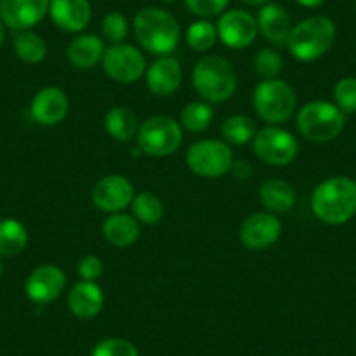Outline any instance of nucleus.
Here are the masks:
<instances>
[{
    "instance_id": "a878e982",
    "label": "nucleus",
    "mask_w": 356,
    "mask_h": 356,
    "mask_svg": "<svg viewBox=\"0 0 356 356\" xmlns=\"http://www.w3.org/2000/svg\"><path fill=\"white\" fill-rule=\"evenodd\" d=\"M15 53L25 63L37 65L46 58L47 46L40 35L30 32V30H23L15 37Z\"/></svg>"
},
{
    "instance_id": "423d86ee",
    "label": "nucleus",
    "mask_w": 356,
    "mask_h": 356,
    "mask_svg": "<svg viewBox=\"0 0 356 356\" xmlns=\"http://www.w3.org/2000/svg\"><path fill=\"white\" fill-rule=\"evenodd\" d=\"M296 91L292 89V86L280 79L262 81L253 93L255 112L260 119L269 124H282V122L289 121L296 111Z\"/></svg>"
},
{
    "instance_id": "b1692460",
    "label": "nucleus",
    "mask_w": 356,
    "mask_h": 356,
    "mask_svg": "<svg viewBox=\"0 0 356 356\" xmlns=\"http://www.w3.org/2000/svg\"><path fill=\"white\" fill-rule=\"evenodd\" d=\"M138 119L128 107H114L105 115V129L118 142H129L138 135Z\"/></svg>"
},
{
    "instance_id": "ea45409f",
    "label": "nucleus",
    "mask_w": 356,
    "mask_h": 356,
    "mask_svg": "<svg viewBox=\"0 0 356 356\" xmlns=\"http://www.w3.org/2000/svg\"><path fill=\"white\" fill-rule=\"evenodd\" d=\"M0 276H2V262H0Z\"/></svg>"
},
{
    "instance_id": "4c0bfd02",
    "label": "nucleus",
    "mask_w": 356,
    "mask_h": 356,
    "mask_svg": "<svg viewBox=\"0 0 356 356\" xmlns=\"http://www.w3.org/2000/svg\"><path fill=\"white\" fill-rule=\"evenodd\" d=\"M241 2L246 6H260V8H262L264 4L271 2V0H241Z\"/></svg>"
},
{
    "instance_id": "39448f33",
    "label": "nucleus",
    "mask_w": 356,
    "mask_h": 356,
    "mask_svg": "<svg viewBox=\"0 0 356 356\" xmlns=\"http://www.w3.org/2000/svg\"><path fill=\"white\" fill-rule=\"evenodd\" d=\"M344 124L346 114L330 102H311L297 114V128L309 142H332L341 135Z\"/></svg>"
},
{
    "instance_id": "0eeeda50",
    "label": "nucleus",
    "mask_w": 356,
    "mask_h": 356,
    "mask_svg": "<svg viewBox=\"0 0 356 356\" xmlns=\"http://www.w3.org/2000/svg\"><path fill=\"white\" fill-rule=\"evenodd\" d=\"M138 147L152 157H168L182 145V128L168 115H154L138 128Z\"/></svg>"
},
{
    "instance_id": "c85d7f7f",
    "label": "nucleus",
    "mask_w": 356,
    "mask_h": 356,
    "mask_svg": "<svg viewBox=\"0 0 356 356\" xmlns=\"http://www.w3.org/2000/svg\"><path fill=\"white\" fill-rule=\"evenodd\" d=\"M255 122L246 115H231L222 124V136L231 145H245L255 136Z\"/></svg>"
},
{
    "instance_id": "c9c22d12",
    "label": "nucleus",
    "mask_w": 356,
    "mask_h": 356,
    "mask_svg": "<svg viewBox=\"0 0 356 356\" xmlns=\"http://www.w3.org/2000/svg\"><path fill=\"white\" fill-rule=\"evenodd\" d=\"M77 271L84 282H97V280H100L102 275H104L105 267L100 257L88 255L79 262Z\"/></svg>"
},
{
    "instance_id": "9d476101",
    "label": "nucleus",
    "mask_w": 356,
    "mask_h": 356,
    "mask_svg": "<svg viewBox=\"0 0 356 356\" xmlns=\"http://www.w3.org/2000/svg\"><path fill=\"white\" fill-rule=\"evenodd\" d=\"M104 70L105 74L115 82L131 84L138 81L147 72V63L140 49L131 44H112L104 54Z\"/></svg>"
},
{
    "instance_id": "412c9836",
    "label": "nucleus",
    "mask_w": 356,
    "mask_h": 356,
    "mask_svg": "<svg viewBox=\"0 0 356 356\" xmlns=\"http://www.w3.org/2000/svg\"><path fill=\"white\" fill-rule=\"evenodd\" d=\"M105 49L107 47H105L104 39L93 33H84L72 39L67 47V58L75 68L89 70L104 60Z\"/></svg>"
},
{
    "instance_id": "79ce46f5",
    "label": "nucleus",
    "mask_w": 356,
    "mask_h": 356,
    "mask_svg": "<svg viewBox=\"0 0 356 356\" xmlns=\"http://www.w3.org/2000/svg\"><path fill=\"white\" fill-rule=\"evenodd\" d=\"M355 8H356V0H355Z\"/></svg>"
},
{
    "instance_id": "7c9ffc66",
    "label": "nucleus",
    "mask_w": 356,
    "mask_h": 356,
    "mask_svg": "<svg viewBox=\"0 0 356 356\" xmlns=\"http://www.w3.org/2000/svg\"><path fill=\"white\" fill-rule=\"evenodd\" d=\"M253 67L259 77H262L264 81H269V79H278L280 72L283 68V60L276 51L273 49H262L255 54V60H253Z\"/></svg>"
},
{
    "instance_id": "f3484780",
    "label": "nucleus",
    "mask_w": 356,
    "mask_h": 356,
    "mask_svg": "<svg viewBox=\"0 0 356 356\" xmlns=\"http://www.w3.org/2000/svg\"><path fill=\"white\" fill-rule=\"evenodd\" d=\"M49 16L63 32L79 33L91 22V4L89 0H49Z\"/></svg>"
},
{
    "instance_id": "393cba45",
    "label": "nucleus",
    "mask_w": 356,
    "mask_h": 356,
    "mask_svg": "<svg viewBox=\"0 0 356 356\" xmlns=\"http://www.w3.org/2000/svg\"><path fill=\"white\" fill-rule=\"evenodd\" d=\"M29 243L26 227L16 218L0 220V255L13 257L25 250Z\"/></svg>"
},
{
    "instance_id": "a211bd4d",
    "label": "nucleus",
    "mask_w": 356,
    "mask_h": 356,
    "mask_svg": "<svg viewBox=\"0 0 356 356\" xmlns=\"http://www.w3.org/2000/svg\"><path fill=\"white\" fill-rule=\"evenodd\" d=\"M145 82L156 97H170L182 84V67L173 56H159L147 68Z\"/></svg>"
},
{
    "instance_id": "58836bf2",
    "label": "nucleus",
    "mask_w": 356,
    "mask_h": 356,
    "mask_svg": "<svg viewBox=\"0 0 356 356\" xmlns=\"http://www.w3.org/2000/svg\"><path fill=\"white\" fill-rule=\"evenodd\" d=\"M4 39H6V25H4V22L0 19V46L4 44Z\"/></svg>"
},
{
    "instance_id": "5701e85b",
    "label": "nucleus",
    "mask_w": 356,
    "mask_h": 356,
    "mask_svg": "<svg viewBox=\"0 0 356 356\" xmlns=\"http://www.w3.org/2000/svg\"><path fill=\"white\" fill-rule=\"evenodd\" d=\"M102 232H104V238L112 246L126 248V246H131L138 239L140 227L135 218L119 211V213H114L104 222Z\"/></svg>"
},
{
    "instance_id": "c756f323",
    "label": "nucleus",
    "mask_w": 356,
    "mask_h": 356,
    "mask_svg": "<svg viewBox=\"0 0 356 356\" xmlns=\"http://www.w3.org/2000/svg\"><path fill=\"white\" fill-rule=\"evenodd\" d=\"M218 39L217 25H213L208 19H200V22H194L193 25L187 29V44L193 47L194 51H210L215 46Z\"/></svg>"
},
{
    "instance_id": "4468645a",
    "label": "nucleus",
    "mask_w": 356,
    "mask_h": 356,
    "mask_svg": "<svg viewBox=\"0 0 356 356\" xmlns=\"http://www.w3.org/2000/svg\"><path fill=\"white\" fill-rule=\"evenodd\" d=\"M135 191L131 182L122 175H108L100 178L93 189V203L98 210L119 213L133 203Z\"/></svg>"
},
{
    "instance_id": "6ab92c4d",
    "label": "nucleus",
    "mask_w": 356,
    "mask_h": 356,
    "mask_svg": "<svg viewBox=\"0 0 356 356\" xmlns=\"http://www.w3.org/2000/svg\"><path fill=\"white\" fill-rule=\"evenodd\" d=\"M257 25H259V32L276 46L286 44L290 30H292L290 15L283 6L276 4V2H267L260 8L259 15H257Z\"/></svg>"
},
{
    "instance_id": "e433bc0d",
    "label": "nucleus",
    "mask_w": 356,
    "mask_h": 356,
    "mask_svg": "<svg viewBox=\"0 0 356 356\" xmlns=\"http://www.w3.org/2000/svg\"><path fill=\"white\" fill-rule=\"evenodd\" d=\"M296 2H297V4L302 6V8L313 9V8H320V6L323 4L325 0H296Z\"/></svg>"
},
{
    "instance_id": "1a4fd4ad",
    "label": "nucleus",
    "mask_w": 356,
    "mask_h": 356,
    "mask_svg": "<svg viewBox=\"0 0 356 356\" xmlns=\"http://www.w3.org/2000/svg\"><path fill=\"white\" fill-rule=\"evenodd\" d=\"M253 150L257 157L271 166H286L299 154V142L286 129L267 126L253 136Z\"/></svg>"
},
{
    "instance_id": "f03ea898",
    "label": "nucleus",
    "mask_w": 356,
    "mask_h": 356,
    "mask_svg": "<svg viewBox=\"0 0 356 356\" xmlns=\"http://www.w3.org/2000/svg\"><path fill=\"white\" fill-rule=\"evenodd\" d=\"M133 30L140 46L156 56H170L180 40V25L168 11L145 8L135 16Z\"/></svg>"
},
{
    "instance_id": "bb28decb",
    "label": "nucleus",
    "mask_w": 356,
    "mask_h": 356,
    "mask_svg": "<svg viewBox=\"0 0 356 356\" xmlns=\"http://www.w3.org/2000/svg\"><path fill=\"white\" fill-rule=\"evenodd\" d=\"M133 213L138 218L142 224L154 225L157 222H161L164 215V204L161 201L159 196H156L154 193H140L133 197Z\"/></svg>"
},
{
    "instance_id": "f257e3e1",
    "label": "nucleus",
    "mask_w": 356,
    "mask_h": 356,
    "mask_svg": "<svg viewBox=\"0 0 356 356\" xmlns=\"http://www.w3.org/2000/svg\"><path fill=\"white\" fill-rule=\"evenodd\" d=\"M311 208L323 224H346L356 215V182L349 177L327 178L313 191Z\"/></svg>"
},
{
    "instance_id": "7ed1b4c3",
    "label": "nucleus",
    "mask_w": 356,
    "mask_h": 356,
    "mask_svg": "<svg viewBox=\"0 0 356 356\" xmlns=\"http://www.w3.org/2000/svg\"><path fill=\"white\" fill-rule=\"evenodd\" d=\"M335 23L327 16H311L290 30L286 47L300 61H314L334 46Z\"/></svg>"
},
{
    "instance_id": "f8f14e48",
    "label": "nucleus",
    "mask_w": 356,
    "mask_h": 356,
    "mask_svg": "<svg viewBox=\"0 0 356 356\" xmlns=\"http://www.w3.org/2000/svg\"><path fill=\"white\" fill-rule=\"evenodd\" d=\"M67 276L58 266L44 264L33 269L25 282V293L32 302L49 304L63 293Z\"/></svg>"
},
{
    "instance_id": "aec40b11",
    "label": "nucleus",
    "mask_w": 356,
    "mask_h": 356,
    "mask_svg": "<svg viewBox=\"0 0 356 356\" xmlns=\"http://www.w3.org/2000/svg\"><path fill=\"white\" fill-rule=\"evenodd\" d=\"M68 309L81 320H91L104 309L105 296L95 282H81L68 292Z\"/></svg>"
},
{
    "instance_id": "4be33fe9",
    "label": "nucleus",
    "mask_w": 356,
    "mask_h": 356,
    "mask_svg": "<svg viewBox=\"0 0 356 356\" xmlns=\"http://www.w3.org/2000/svg\"><path fill=\"white\" fill-rule=\"evenodd\" d=\"M259 197L269 213H286L296 204V191L290 184L280 178H269L262 182Z\"/></svg>"
},
{
    "instance_id": "6e6552de",
    "label": "nucleus",
    "mask_w": 356,
    "mask_h": 356,
    "mask_svg": "<svg viewBox=\"0 0 356 356\" xmlns=\"http://www.w3.org/2000/svg\"><path fill=\"white\" fill-rule=\"evenodd\" d=\"M231 147L220 140H200L193 143L186 154V163L193 173L203 178L224 177L232 168Z\"/></svg>"
},
{
    "instance_id": "2eb2a0df",
    "label": "nucleus",
    "mask_w": 356,
    "mask_h": 356,
    "mask_svg": "<svg viewBox=\"0 0 356 356\" xmlns=\"http://www.w3.org/2000/svg\"><path fill=\"white\" fill-rule=\"evenodd\" d=\"M282 236V224L269 211L250 215L239 229V239L250 250H264L275 245Z\"/></svg>"
},
{
    "instance_id": "20e7f679",
    "label": "nucleus",
    "mask_w": 356,
    "mask_h": 356,
    "mask_svg": "<svg viewBox=\"0 0 356 356\" xmlns=\"http://www.w3.org/2000/svg\"><path fill=\"white\" fill-rule=\"evenodd\" d=\"M193 84L203 100L222 104L234 95L238 77L227 60L220 56H204L194 67Z\"/></svg>"
},
{
    "instance_id": "2f4dec72",
    "label": "nucleus",
    "mask_w": 356,
    "mask_h": 356,
    "mask_svg": "<svg viewBox=\"0 0 356 356\" xmlns=\"http://www.w3.org/2000/svg\"><path fill=\"white\" fill-rule=\"evenodd\" d=\"M91 356H140V353L128 339L111 337L98 342L91 351Z\"/></svg>"
},
{
    "instance_id": "473e14b6",
    "label": "nucleus",
    "mask_w": 356,
    "mask_h": 356,
    "mask_svg": "<svg viewBox=\"0 0 356 356\" xmlns=\"http://www.w3.org/2000/svg\"><path fill=\"white\" fill-rule=\"evenodd\" d=\"M335 105L344 114H355L356 112V77H344L335 84L334 88Z\"/></svg>"
},
{
    "instance_id": "9b49d317",
    "label": "nucleus",
    "mask_w": 356,
    "mask_h": 356,
    "mask_svg": "<svg viewBox=\"0 0 356 356\" xmlns=\"http://www.w3.org/2000/svg\"><path fill=\"white\" fill-rule=\"evenodd\" d=\"M218 39L231 49H245L259 35L255 16L243 9H231L222 13L217 23Z\"/></svg>"
},
{
    "instance_id": "cd10ccee",
    "label": "nucleus",
    "mask_w": 356,
    "mask_h": 356,
    "mask_svg": "<svg viewBox=\"0 0 356 356\" xmlns=\"http://www.w3.org/2000/svg\"><path fill=\"white\" fill-rule=\"evenodd\" d=\"M213 121V108L204 102H193L182 108L180 124L191 133H203Z\"/></svg>"
},
{
    "instance_id": "ddd939ff",
    "label": "nucleus",
    "mask_w": 356,
    "mask_h": 356,
    "mask_svg": "<svg viewBox=\"0 0 356 356\" xmlns=\"http://www.w3.org/2000/svg\"><path fill=\"white\" fill-rule=\"evenodd\" d=\"M49 15V0H0V19L8 29L23 32Z\"/></svg>"
},
{
    "instance_id": "72a5a7b5",
    "label": "nucleus",
    "mask_w": 356,
    "mask_h": 356,
    "mask_svg": "<svg viewBox=\"0 0 356 356\" xmlns=\"http://www.w3.org/2000/svg\"><path fill=\"white\" fill-rule=\"evenodd\" d=\"M128 19L121 13H111L102 22V33L112 44H121L128 35Z\"/></svg>"
},
{
    "instance_id": "dca6fc26",
    "label": "nucleus",
    "mask_w": 356,
    "mask_h": 356,
    "mask_svg": "<svg viewBox=\"0 0 356 356\" xmlns=\"http://www.w3.org/2000/svg\"><path fill=\"white\" fill-rule=\"evenodd\" d=\"M68 97L60 88H44L33 97L30 112L32 118L42 126H54L63 121L68 114Z\"/></svg>"
},
{
    "instance_id": "f704fd0d",
    "label": "nucleus",
    "mask_w": 356,
    "mask_h": 356,
    "mask_svg": "<svg viewBox=\"0 0 356 356\" xmlns=\"http://www.w3.org/2000/svg\"><path fill=\"white\" fill-rule=\"evenodd\" d=\"M231 0H186V6L193 15L200 18H213L225 13Z\"/></svg>"
},
{
    "instance_id": "a19ab883",
    "label": "nucleus",
    "mask_w": 356,
    "mask_h": 356,
    "mask_svg": "<svg viewBox=\"0 0 356 356\" xmlns=\"http://www.w3.org/2000/svg\"><path fill=\"white\" fill-rule=\"evenodd\" d=\"M163 2H175V0H163Z\"/></svg>"
}]
</instances>
